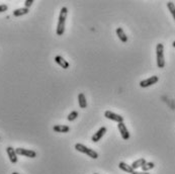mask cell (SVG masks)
Instances as JSON below:
<instances>
[{"mask_svg":"<svg viewBox=\"0 0 175 174\" xmlns=\"http://www.w3.org/2000/svg\"><path fill=\"white\" fill-rule=\"evenodd\" d=\"M133 174H150V173H147V172H144V171H135Z\"/></svg>","mask_w":175,"mask_h":174,"instance_id":"7402d4cb","label":"cell"},{"mask_svg":"<svg viewBox=\"0 0 175 174\" xmlns=\"http://www.w3.org/2000/svg\"><path fill=\"white\" fill-rule=\"evenodd\" d=\"M105 133H106V128H105V126H101V128L98 130V131L95 133L93 136H92L91 141L94 142V143H96V142L100 141V139L103 137Z\"/></svg>","mask_w":175,"mask_h":174,"instance_id":"ba28073f","label":"cell"},{"mask_svg":"<svg viewBox=\"0 0 175 174\" xmlns=\"http://www.w3.org/2000/svg\"><path fill=\"white\" fill-rule=\"evenodd\" d=\"M11 174H20V173H17V172H13V173H11Z\"/></svg>","mask_w":175,"mask_h":174,"instance_id":"cb8c5ba5","label":"cell"},{"mask_svg":"<svg viewBox=\"0 0 175 174\" xmlns=\"http://www.w3.org/2000/svg\"><path fill=\"white\" fill-rule=\"evenodd\" d=\"M55 62L59 66H61V67L64 68V69H68L70 67V64L66 61L64 58H63L62 56H56L55 57Z\"/></svg>","mask_w":175,"mask_h":174,"instance_id":"30bf717a","label":"cell"},{"mask_svg":"<svg viewBox=\"0 0 175 174\" xmlns=\"http://www.w3.org/2000/svg\"><path fill=\"white\" fill-rule=\"evenodd\" d=\"M33 3H34V0H27V1L24 2V6H25V8L30 7Z\"/></svg>","mask_w":175,"mask_h":174,"instance_id":"ffe728a7","label":"cell"},{"mask_svg":"<svg viewBox=\"0 0 175 174\" xmlns=\"http://www.w3.org/2000/svg\"><path fill=\"white\" fill-rule=\"evenodd\" d=\"M154 167H155V164L153 162H146L144 165L141 167V168L144 172H147V171H149V170L153 169Z\"/></svg>","mask_w":175,"mask_h":174,"instance_id":"e0dca14e","label":"cell"},{"mask_svg":"<svg viewBox=\"0 0 175 174\" xmlns=\"http://www.w3.org/2000/svg\"><path fill=\"white\" fill-rule=\"evenodd\" d=\"M116 33L117 34V37H119V39L120 40V42H123V43L128 42V37H127V34H125V31H123L122 27H117Z\"/></svg>","mask_w":175,"mask_h":174,"instance_id":"8fae6325","label":"cell"},{"mask_svg":"<svg viewBox=\"0 0 175 174\" xmlns=\"http://www.w3.org/2000/svg\"><path fill=\"white\" fill-rule=\"evenodd\" d=\"M94 174H98V173H94Z\"/></svg>","mask_w":175,"mask_h":174,"instance_id":"d4e9b609","label":"cell"},{"mask_svg":"<svg viewBox=\"0 0 175 174\" xmlns=\"http://www.w3.org/2000/svg\"><path fill=\"white\" fill-rule=\"evenodd\" d=\"M159 78L158 76H152V77L148 78V79H145V80H142L140 82V86L143 87V88H146V87H149V86H152L153 84H156L158 82Z\"/></svg>","mask_w":175,"mask_h":174,"instance_id":"8992f818","label":"cell"},{"mask_svg":"<svg viewBox=\"0 0 175 174\" xmlns=\"http://www.w3.org/2000/svg\"><path fill=\"white\" fill-rule=\"evenodd\" d=\"M119 167L122 170H123L125 172H128V173H131V174H133L134 172H135V170L133 169L132 165H128V164L125 163V162H120Z\"/></svg>","mask_w":175,"mask_h":174,"instance_id":"5bb4252c","label":"cell"},{"mask_svg":"<svg viewBox=\"0 0 175 174\" xmlns=\"http://www.w3.org/2000/svg\"><path fill=\"white\" fill-rule=\"evenodd\" d=\"M78 103H79L80 108H86V107H87V101H86V97H85L84 93H79Z\"/></svg>","mask_w":175,"mask_h":174,"instance_id":"4fadbf2b","label":"cell"},{"mask_svg":"<svg viewBox=\"0 0 175 174\" xmlns=\"http://www.w3.org/2000/svg\"><path fill=\"white\" fill-rule=\"evenodd\" d=\"M67 14H68V8L62 7L61 11H60V15H59L58 25H57V34H58V36H62L65 31V23H66Z\"/></svg>","mask_w":175,"mask_h":174,"instance_id":"6da1fadb","label":"cell"},{"mask_svg":"<svg viewBox=\"0 0 175 174\" xmlns=\"http://www.w3.org/2000/svg\"><path fill=\"white\" fill-rule=\"evenodd\" d=\"M167 7H168V9H169L170 13L172 14V16H173L174 20H175V4L173 2L169 1V2H167Z\"/></svg>","mask_w":175,"mask_h":174,"instance_id":"ac0fdd59","label":"cell"},{"mask_svg":"<svg viewBox=\"0 0 175 174\" xmlns=\"http://www.w3.org/2000/svg\"><path fill=\"white\" fill-rule=\"evenodd\" d=\"M17 155H21V156H25L28 158H36L37 153L33 150H28V149H23V148H17L15 149Z\"/></svg>","mask_w":175,"mask_h":174,"instance_id":"5b68a950","label":"cell"},{"mask_svg":"<svg viewBox=\"0 0 175 174\" xmlns=\"http://www.w3.org/2000/svg\"><path fill=\"white\" fill-rule=\"evenodd\" d=\"M156 56H157V66L158 68H164V46L163 44H157L156 46Z\"/></svg>","mask_w":175,"mask_h":174,"instance_id":"7a4b0ae2","label":"cell"},{"mask_svg":"<svg viewBox=\"0 0 175 174\" xmlns=\"http://www.w3.org/2000/svg\"><path fill=\"white\" fill-rule=\"evenodd\" d=\"M104 116H105L106 119H111V121H114L116 123H123V118L120 115H117V113H114L112 112H110V110H106L105 112H104Z\"/></svg>","mask_w":175,"mask_h":174,"instance_id":"277c9868","label":"cell"},{"mask_svg":"<svg viewBox=\"0 0 175 174\" xmlns=\"http://www.w3.org/2000/svg\"><path fill=\"white\" fill-rule=\"evenodd\" d=\"M172 45H173V47H174V48H175V41H174V42H173V44H172Z\"/></svg>","mask_w":175,"mask_h":174,"instance_id":"603a6c76","label":"cell"},{"mask_svg":"<svg viewBox=\"0 0 175 174\" xmlns=\"http://www.w3.org/2000/svg\"><path fill=\"white\" fill-rule=\"evenodd\" d=\"M117 129H119V131L120 133V136H122V138L123 139V140H129L130 133L128 131V129H127L126 125L123 124V123H120V124L117 125Z\"/></svg>","mask_w":175,"mask_h":174,"instance_id":"52a82bcc","label":"cell"},{"mask_svg":"<svg viewBox=\"0 0 175 174\" xmlns=\"http://www.w3.org/2000/svg\"><path fill=\"white\" fill-rule=\"evenodd\" d=\"M6 152H7V155L9 157V160L12 164L17 163V154L15 152V149H13L12 147H7L6 148Z\"/></svg>","mask_w":175,"mask_h":174,"instance_id":"9c48e42d","label":"cell"},{"mask_svg":"<svg viewBox=\"0 0 175 174\" xmlns=\"http://www.w3.org/2000/svg\"><path fill=\"white\" fill-rule=\"evenodd\" d=\"M78 118V112H76V110H74V112H70L69 113V115H68V121L69 122H73V121H75L76 119Z\"/></svg>","mask_w":175,"mask_h":174,"instance_id":"d6986e66","label":"cell"},{"mask_svg":"<svg viewBox=\"0 0 175 174\" xmlns=\"http://www.w3.org/2000/svg\"><path fill=\"white\" fill-rule=\"evenodd\" d=\"M53 130L56 133H68L70 131V126L65 125H56L53 126Z\"/></svg>","mask_w":175,"mask_h":174,"instance_id":"7c38bea8","label":"cell"},{"mask_svg":"<svg viewBox=\"0 0 175 174\" xmlns=\"http://www.w3.org/2000/svg\"><path fill=\"white\" fill-rule=\"evenodd\" d=\"M8 9V6L6 5V4H1L0 5V13L1 12H4V11H6Z\"/></svg>","mask_w":175,"mask_h":174,"instance_id":"44dd1931","label":"cell"},{"mask_svg":"<svg viewBox=\"0 0 175 174\" xmlns=\"http://www.w3.org/2000/svg\"><path fill=\"white\" fill-rule=\"evenodd\" d=\"M30 12V9L28 8H18V9H15L13 11V15L14 16H21V15H24V14H27Z\"/></svg>","mask_w":175,"mask_h":174,"instance_id":"2e32d148","label":"cell"},{"mask_svg":"<svg viewBox=\"0 0 175 174\" xmlns=\"http://www.w3.org/2000/svg\"><path fill=\"white\" fill-rule=\"evenodd\" d=\"M146 162H147V161L145 160V158H140V159H138L137 161H135V162H133V164H132L133 169L136 170V169L140 168V167H142Z\"/></svg>","mask_w":175,"mask_h":174,"instance_id":"9a60e30c","label":"cell"},{"mask_svg":"<svg viewBox=\"0 0 175 174\" xmlns=\"http://www.w3.org/2000/svg\"><path fill=\"white\" fill-rule=\"evenodd\" d=\"M75 149L77 150L78 152H81V153H84L88 155L89 157H91L92 159H97L98 158V154L95 152L94 150L90 149V148H87L86 146H84L83 144L77 143L75 145Z\"/></svg>","mask_w":175,"mask_h":174,"instance_id":"3957f363","label":"cell"}]
</instances>
